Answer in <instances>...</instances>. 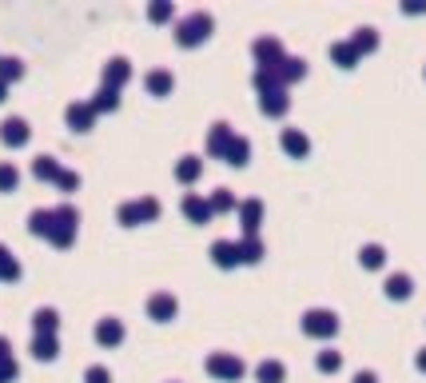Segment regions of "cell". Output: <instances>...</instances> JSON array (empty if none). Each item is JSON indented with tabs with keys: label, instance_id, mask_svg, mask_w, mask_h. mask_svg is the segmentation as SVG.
<instances>
[{
	"label": "cell",
	"instance_id": "8992f818",
	"mask_svg": "<svg viewBox=\"0 0 426 383\" xmlns=\"http://www.w3.org/2000/svg\"><path fill=\"white\" fill-rule=\"evenodd\" d=\"M28 140H32V128H28L25 116H8V120H0V144H8V148H25Z\"/></svg>",
	"mask_w": 426,
	"mask_h": 383
},
{
	"label": "cell",
	"instance_id": "d6986e66",
	"mask_svg": "<svg viewBox=\"0 0 426 383\" xmlns=\"http://www.w3.org/2000/svg\"><path fill=\"white\" fill-rule=\"evenodd\" d=\"M60 172L64 168L56 164V156H36V160H32V176H36V180H52V184H56Z\"/></svg>",
	"mask_w": 426,
	"mask_h": 383
},
{
	"label": "cell",
	"instance_id": "ab89813d",
	"mask_svg": "<svg viewBox=\"0 0 426 383\" xmlns=\"http://www.w3.org/2000/svg\"><path fill=\"white\" fill-rule=\"evenodd\" d=\"M4 356H13V344H8V339L0 335V359H4Z\"/></svg>",
	"mask_w": 426,
	"mask_h": 383
},
{
	"label": "cell",
	"instance_id": "30bf717a",
	"mask_svg": "<svg viewBox=\"0 0 426 383\" xmlns=\"http://www.w3.org/2000/svg\"><path fill=\"white\" fill-rule=\"evenodd\" d=\"M96 344L100 347L124 344V320H116V316H104V320H96Z\"/></svg>",
	"mask_w": 426,
	"mask_h": 383
},
{
	"label": "cell",
	"instance_id": "ffe728a7",
	"mask_svg": "<svg viewBox=\"0 0 426 383\" xmlns=\"http://www.w3.org/2000/svg\"><path fill=\"white\" fill-rule=\"evenodd\" d=\"M25 76V60L20 56H0V84H13Z\"/></svg>",
	"mask_w": 426,
	"mask_h": 383
},
{
	"label": "cell",
	"instance_id": "6da1fadb",
	"mask_svg": "<svg viewBox=\"0 0 426 383\" xmlns=\"http://www.w3.org/2000/svg\"><path fill=\"white\" fill-rule=\"evenodd\" d=\"M76 223H80V212H76L72 204H56V208H52L48 244L52 247H72L76 244Z\"/></svg>",
	"mask_w": 426,
	"mask_h": 383
},
{
	"label": "cell",
	"instance_id": "5bb4252c",
	"mask_svg": "<svg viewBox=\"0 0 426 383\" xmlns=\"http://www.w3.org/2000/svg\"><path fill=\"white\" fill-rule=\"evenodd\" d=\"M28 351H32V356H36L40 363H52V359L60 356V344H56V335H32Z\"/></svg>",
	"mask_w": 426,
	"mask_h": 383
},
{
	"label": "cell",
	"instance_id": "9c48e42d",
	"mask_svg": "<svg viewBox=\"0 0 426 383\" xmlns=\"http://www.w3.org/2000/svg\"><path fill=\"white\" fill-rule=\"evenodd\" d=\"M232 140H235V132H232V124H211V132H207V156H227V148H232Z\"/></svg>",
	"mask_w": 426,
	"mask_h": 383
},
{
	"label": "cell",
	"instance_id": "ac0fdd59",
	"mask_svg": "<svg viewBox=\"0 0 426 383\" xmlns=\"http://www.w3.org/2000/svg\"><path fill=\"white\" fill-rule=\"evenodd\" d=\"M211 260L220 264V268H235V264H239V244L215 240V244H211Z\"/></svg>",
	"mask_w": 426,
	"mask_h": 383
},
{
	"label": "cell",
	"instance_id": "60d3db41",
	"mask_svg": "<svg viewBox=\"0 0 426 383\" xmlns=\"http://www.w3.org/2000/svg\"><path fill=\"white\" fill-rule=\"evenodd\" d=\"M0 100H8V84H0Z\"/></svg>",
	"mask_w": 426,
	"mask_h": 383
},
{
	"label": "cell",
	"instance_id": "603a6c76",
	"mask_svg": "<svg viewBox=\"0 0 426 383\" xmlns=\"http://www.w3.org/2000/svg\"><path fill=\"white\" fill-rule=\"evenodd\" d=\"M0 280H8V284H13V280H20V260H16V256L4 244H0Z\"/></svg>",
	"mask_w": 426,
	"mask_h": 383
},
{
	"label": "cell",
	"instance_id": "d6a6232c",
	"mask_svg": "<svg viewBox=\"0 0 426 383\" xmlns=\"http://www.w3.org/2000/svg\"><path fill=\"white\" fill-rule=\"evenodd\" d=\"M56 188H60V192H76V188H80V172H72V168H64V172L56 176Z\"/></svg>",
	"mask_w": 426,
	"mask_h": 383
},
{
	"label": "cell",
	"instance_id": "e0dca14e",
	"mask_svg": "<svg viewBox=\"0 0 426 383\" xmlns=\"http://www.w3.org/2000/svg\"><path fill=\"white\" fill-rule=\"evenodd\" d=\"M259 220H263V204H259V200H244V204H239V223H244V232L255 235Z\"/></svg>",
	"mask_w": 426,
	"mask_h": 383
},
{
	"label": "cell",
	"instance_id": "277c9868",
	"mask_svg": "<svg viewBox=\"0 0 426 383\" xmlns=\"http://www.w3.org/2000/svg\"><path fill=\"white\" fill-rule=\"evenodd\" d=\"M207 375H215V379H239V375H244V359L239 356H232V351H211V356H207Z\"/></svg>",
	"mask_w": 426,
	"mask_h": 383
},
{
	"label": "cell",
	"instance_id": "f546056e",
	"mask_svg": "<svg viewBox=\"0 0 426 383\" xmlns=\"http://www.w3.org/2000/svg\"><path fill=\"white\" fill-rule=\"evenodd\" d=\"M263 112L267 116H283L287 112V96L283 92H263Z\"/></svg>",
	"mask_w": 426,
	"mask_h": 383
},
{
	"label": "cell",
	"instance_id": "4dcf8cb0",
	"mask_svg": "<svg viewBox=\"0 0 426 383\" xmlns=\"http://www.w3.org/2000/svg\"><path fill=\"white\" fill-rule=\"evenodd\" d=\"M283 148L295 152V156H303L307 152V136L303 132H295V128H287V132H283Z\"/></svg>",
	"mask_w": 426,
	"mask_h": 383
},
{
	"label": "cell",
	"instance_id": "836d02e7",
	"mask_svg": "<svg viewBox=\"0 0 426 383\" xmlns=\"http://www.w3.org/2000/svg\"><path fill=\"white\" fill-rule=\"evenodd\" d=\"M84 383H112V371L104 368V363H92V368L84 371Z\"/></svg>",
	"mask_w": 426,
	"mask_h": 383
},
{
	"label": "cell",
	"instance_id": "e575fe53",
	"mask_svg": "<svg viewBox=\"0 0 426 383\" xmlns=\"http://www.w3.org/2000/svg\"><path fill=\"white\" fill-rule=\"evenodd\" d=\"M16 375H20V368H16V359H13V356H4V359H0V383H13Z\"/></svg>",
	"mask_w": 426,
	"mask_h": 383
},
{
	"label": "cell",
	"instance_id": "d590c367",
	"mask_svg": "<svg viewBox=\"0 0 426 383\" xmlns=\"http://www.w3.org/2000/svg\"><path fill=\"white\" fill-rule=\"evenodd\" d=\"M331 52H335V60H339V64H354V44H347V40H342V44H335Z\"/></svg>",
	"mask_w": 426,
	"mask_h": 383
},
{
	"label": "cell",
	"instance_id": "2e32d148",
	"mask_svg": "<svg viewBox=\"0 0 426 383\" xmlns=\"http://www.w3.org/2000/svg\"><path fill=\"white\" fill-rule=\"evenodd\" d=\"M199 172H204V160H199V156H180V160H175V180H180V184H195Z\"/></svg>",
	"mask_w": 426,
	"mask_h": 383
},
{
	"label": "cell",
	"instance_id": "ba28073f",
	"mask_svg": "<svg viewBox=\"0 0 426 383\" xmlns=\"http://www.w3.org/2000/svg\"><path fill=\"white\" fill-rule=\"evenodd\" d=\"M128 80H132V60H128V56H112V60L104 64V88H116V92H120Z\"/></svg>",
	"mask_w": 426,
	"mask_h": 383
},
{
	"label": "cell",
	"instance_id": "f1b7e54d",
	"mask_svg": "<svg viewBox=\"0 0 426 383\" xmlns=\"http://www.w3.org/2000/svg\"><path fill=\"white\" fill-rule=\"evenodd\" d=\"M263 256V244H259L255 235H247L244 244H239V264H255Z\"/></svg>",
	"mask_w": 426,
	"mask_h": 383
},
{
	"label": "cell",
	"instance_id": "f35d334b",
	"mask_svg": "<svg viewBox=\"0 0 426 383\" xmlns=\"http://www.w3.org/2000/svg\"><path fill=\"white\" fill-rule=\"evenodd\" d=\"M359 48H375V32H371V28L359 32Z\"/></svg>",
	"mask_w": 426,
	"mask_h": 383
},
{
	"label": "cell",
	"instance_id": "1f68e13d",
	"mask_svg": "<svg viewBox=\"0 0 426 383\" xmlns=\"http://www.w3.org/2000/svg\"><path fill=\"white\" fill-rule=\"evenodd\" d=\"M387 292H390L394 299L411 296V280H406V275H390V280H387Z\"/></svg>",
	"mask_w": 426,
	"mask_h": 383
},
{
	"label": "cell",
	"instance_id": "9a60e30c",
	"mask_svg": "<svg viewBox=\"0 0 426 383\" xmlns=\"http://www.w3.org/2000/svg\"><path fill=\"white\" fill-rule=\"evenodd\" d=\"M303 327L311 335H331L335 327H339V320L331 316V311H307V320H303Z\"/></svg>",
	"mask_w": 426,
	"mask_h": 383
},
{
	"label": "cell",
	"instance_id": "7c38bea8",
	"mask_svg": "<svg viewBox=\"0 0 426 383\" xmlns=\"http://www.w3.org/2000/svg\"><path fill=\"white\" fill-rule=\"evenodd\" d=\"M144 88L152 96H168L171 88H175V76H171V68H152V72L144 76Z\"/></svg>",
	"mask_w": 426,
	"mask_h": 383
},
{
	"label": "cell",
	"instance_id": "3957f363",
	"mask_svg": "<svg viewBox=\"0 0 426 383\" xmlns=\"http://www.w3.org/2000/svg\"><path fill=\"white\" fill-rule=\"evenodd\" d=\"M159 200L156 196H140V200H124L120 208H116V220L124 223V228H135V223H152L159 216Z\"/></svg>",
	"mask_w": 426,
	"mask_h": 383
},
{
	"label": "cell",
	"instance_id": "52a82bcc",
	"mask_svg": "<svg viewBox=\"0 0 426 383\" xmlns=\"http://www.w3.org/2000/svg\"><path fill=\"white\" fill-rule=\"evenodd\" d=\"M175 311H180V299L171 296V292H152L147 296V316L152 320L168 323V320H175Z\"/></svg>",
	"mask_w": 426,
	"mask_h": 383
},
{
	"label": "cell",
	"instance_id": "cb8c5ba5",
	"mask_svg": "<svg viewBox=\"0 0 426 383\" xmlns=\"http://www.w3.org/2000/svg\"><path fill=\"white\" fill-rule=\"evenodd\" d=\"M207 204H211V216H215V212H232V208H239V204H235V196H232V188H215V192L207 196Z\"/></svg>",
	"mask_w": 426,
	"mask_h": 383
},
{
	"label": "cell",
	"instance_id": "7a4b0ae2",
	"mask_svg": "<svg viewBox=\"0 0 426 383\" xmlns=\"http://www.w3.org/2000/svg\"><path fill=\"white\" fill-rule=\"evenodd\" d=\"M211 28H215L211 13H192V16H183V20H175V44H183V48H192V44H204V40L211 37Z\"/></svg>",
	"mask_w": 426,
	"mask_h": 383
},
{
	"label": "cell",
	"instance_id": "74e56055",
	"mask_svg": "<svg viewBox=\"0 0 426 383\" xmlns=\"http://www.w3.org/2000/svg\"><path fill=\"white\" fill-rule=\"evenodd\" d=\"M319 368L335 371V368H339V351H323V356H319Z\"/></svg>",
	"mask_w": 426,
	"mask_h": 383
},
{
	"label": "cell",
	"instance_id": "5b68a950",
	"mask_svg": "<svg viewBox=\"0 0 426 383\" xmlns=\"http://www.w3.org/2000/svg\"><path fill=\"white\" fill-rule=\"evenodd\" d=\"M64 120L72 132H92L96 128V108H92V100H72L68 108H64Z\"/></svg>",
	"mask_w": 426,
	"mask_h": 383
},
{
	"label": "cell",
	"instance_id": "d4e9b609",
	"mask_svg": "<svg viewBox=\"0 0 426 383\" xmlns=\"http://www.w3.org/2000/svg\"><path fill=\"white\" fill-rule=\"evenodd\" d=\"M247 156H251V144H247L244 136H235V140H232V148H227V156H223V160H227V164H235V168H244V164H247Z\"/></svg>",
	"mask_w": 426,
	"mask_h": 383
},
{
	"label": "cell",
	"instance_id": "8fae6325",
	"mask_svg": "<svg viewBox=\"0 0 426 383\" xmlns=\"http://www.w3.org/2000/svg\"><path fill=\"white\" fill-rule=\"evenodd\" d=\"M180 208H183V216H187L192 223H207V220H211V204H207L199 192H183Z\"/></svg>",
	"mask_w": 426,
	"mask_h": 383
},
{
	"label": "cell",
	"instance_id": "4fadbf2b",
	"mask_svg": "<svg viewBox=\"0 0 426 383\" xmlns=\"http://www.w3.org/2000/svg\"><path fill=\"white\" fill-rule=\"evenodd\" d=\"M60 327V311L56 308H36L32 311V335H56Z\"/></svg>",
	"mask_w": 426,
	"mask_h": 383
},
{
	"label": "cell",
	"instance_id": "4316f807",
	"mask_svg": "<svg viewBox=\"0 0 426 383\" xmlns=\"http://www.w3.org/2000/svg\"><path fill=\"white\" fill-rule=\"evenodd\" d=\"M171 16H175V4H171V0H152V4H147V20L164 25V20H171Z\"/></svg>",
	"mask_w": 426,
	"mask_h": 383
},
{
	"label": "cell",
	"instance_id": "44dd1931",
	"mask_svg": "<svg viewBox=\"0 0 426 383\" xmlns=\"http://www.w3.org/2000/svg\"><path fill=\"white\" fill-rule=\"evenodd\" d=\"M92 108H96V116H100V112H116V108H120V92L100 84V92L92 96Z\"/></svg>",
	"mask_w": 426,
	"mask_h": 383
},
{
	"label": "cell",
	"instance_id": "484cf974",
	"mask_svg": "<svg viewBox=\"0 0 426 383\" xmlns=\"http://www.w3.org/2000/svg\"><path fill=\"white\" fill-rule=\"evenodd\" d=\"M255 375H259V383H279L283 379V363L279 359H263L255 368Z\"/></svg>",
	"mask_w": 426,
	"mask_h": 383
},
{
	"label": "cell",
	"instance_id": "7402d4cb",
	"mask_svg": "<svg viewBox=\"0 0 426 383\" xmlns=\"http://www.w3.org/2000/svg\"><path fill=\"white\" fill-rule=\"evenodd\" d=\"M28 232L48 240V232H52V208H36V212H32V216H28Z\"/></svg>",
	"mask_w": 426,
	"mask_h": 383
},
{
	"label": "cell",
	"instance_id": "83f0119b",
	"mask_svg": "<svg viewBox=\"0 0 426 383\" xmlns=\"http://www.w3.org/2000/svg\"><path fill=\"white\" fill-rule=\"evenodd\" d=\"M16 184H20V168L0 160V192H16Z\"/></svg>",
	"mask_w": 426,
	"mask_h": 383
},
{
	"label": "cell",
	"instance_id": "8d00e7d4",
	"mask_svg": "<svg viewBox=\"0 0 426 383\" xmlns=\"http://www.w3.org/2000/svg\"><path fill=\"white\" fill-rule=\"evenodd\" d=\"M363 264L366 268H378V264H382V247H375V244L363 247Z\"/></svg>",
	"mask_w": 426,
	"mask_h": 383
}]
</instances>
